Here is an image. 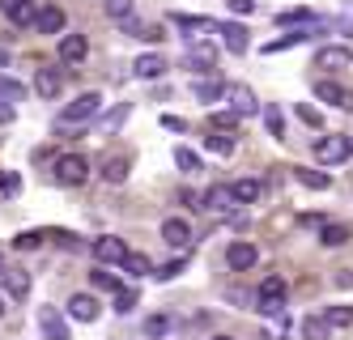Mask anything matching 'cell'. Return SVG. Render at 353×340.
Wrapping results in <instances>:
<instances>
[{"label": "cell", "instance_id": "obj_1", "mask_svg": "<svg viewBox=\"0 0 353 340\" xmlns=\"http://www.w3.org/2000/svg\"><path fill=\"white\" fill-rule=\"evenodd\" d=\"M327 30V21H307V26H294V30H285L281 39H272V43H264V51L268 56H276V51H285V47H298V43H311V39H319Z\"/></svg>", "mask_w": 353, "mask_h": 340}, {"label": "cell", "instance_id": "obj_2", "mask_svg": "<svg viewBox=\"0 0 353 340\" xmlns=\"http://www.w3.org/2000/svg\"><path fill=\"white\" fill-rule=\"evenodd\" d=\"M98 107H103V94H77L68 102V107L60 111V123H85L98 115Z\"/></svg>", "mask_w": 353, "mask_h": 340}, {"label": "cell", "instance_id": "obj_3", "mask_svg": "<svg viewBox=\"0 0 353 340\" xmlns=\"http://www.w3.org/2000/svg\"><path fill=\"white\" fill-rule=\"evenodd\" d=\"M56 179L64 183V188H81V183L90 179V162L81 158V153H64V158L56 162Z\"/></svg>", "mask_w": 353, "mask_h": 340}, {"label": "cell", "instance_id": "obj_4", "mask_svg": "<svg viewBox=\"0 0 353 340\" xmlns=\"http://www.w3.org/2000/svg\"><path fill=\"white\" fill-rule=\"evenodd\" d=\"M349 153H353V137H319V141H315V158L327 162V166L345 162Z\"/></svg>", "mask_w": 353, "mask_h": 340}, {"label": "cell", "instance_id": "obj_5", "mask_svg": "<svg viewBox=\"0 0 353 340\" xmlns=\"http://www.w3.org/2000/svg\"><path fill=\"white\" fill-rule=\"evenodd\" d=\"M281 298H285V281L281 277H268L260 285V294H256V302H260L256 310H264V315H281V306H285Z\"/></svg>", "mask_w": 353, "mask_h": 340}, {"label": "cell", "instance_id": "obj_6", "mask_svg": "<svg viewBox=\"0 0 353 340\" xmlns=\"http://www.w3.org/2000/svg\"><path fill=\"white\" fill-rule=\"evenodd\" d=\"M0 13H5L13 26H39V9H34V0H0Z\"/></svg>", "mask_w": 353, "mask_h": 340}, {"label": "cell", "instance_id": "obj_7", "mask_svg": "<svg viewBox=\"0 0 353 340\" xmlns=\"http://www.w3.org/2000/svg\"><path fill=\"white\" fill-rule=\"evenodd\" d=\"M128 255H132L128 243L115 239V234H107V239H98V243H94V259H103V264H123Z\"/></svg>", "mask_w": 353, "mask_h": 340}, {"label": "cell", "instance_id": "obj_8", "mask_svg": "<svg viewBox=\"0 0 353 340\" xmlns=\"http://www.w3.org/2000/svg\"><path fill=\"white\" fill-rule=\"evenodd\" d=\"M39 328H43V340H72V332H68V323L60 319L56 306H43V310H39Z\"/></svg>", "mask_w": 353, "mask_h": 340}, {"label": "cell", "instance_id": "obj_9", "mask_svg": "<svg viewBox=\"0 0 353 340\" xmlns=\"http://www.w3.org/2000/svg\"><path fill=\"white\" fill-rule=\"evenodd\" d=\"M315 98L327 102V107L353 111V90H345V86H336V81H319V86H315Z\"/></svg>", "mask_w": 353, "mask_h": 340}, {"label": "cell", "instance_id": "obj_10", "mask_svg": "<svg viewBox=\"0 0 353 340\" xmlns=\"http://www.w3.org/2000/svg\"><path fill=\"white\" fill-rule=\"evenodd\" d=\"M217 34H221V43H225V51H230V56H243V51L251 47L247 26H239V21H221V26H217Z\"/></svg>", "mask_w": 353, "mask_h": 340}, {"label": "cell", "instance_id": "obj_11", "mask_svg": "<svg viewBox=\"0 0 353 340\" xmlns=\"http://www.w3.org/2000/svg\"><path fill=\"white\" fill-rule=\"evenodd\" d=\"M225 98H230V111H234L239 119L260 111V102H256V94H251V86H230V90H225Z\"/></svg>", "mask_w": 353, "mask_h": 340}, {"label": "cell", "instance_id": "obj_12", "mask_svg": "<svg viewBox=\"0 0 353 340\" xmlns=\"http://www.w3.org/2000/svg\"><path fill=\"white\" fill-rule=\"evenodd\" d=\"M64 26H68V13L60 5H43L39 9V34H60L64 39Z\"/></svg>", "mask_w": 353, "mask_h": 340}, {"label": "cell", "instance_id": "obj_13", "mask_svg": "<svg viewBox=\"0 0 353 340\" xmlns=\"http://www.w3.org/2000/svg\"><path fill=\"white\" fill-rule=\"evenodd\" d=\"M230 204H239L230 183H213V188L205 192V208H209V213H230Z\"/></svg>", "mask_w": 353, "mask_h": 340}, {"label": "cell", "instance_id": "obj_14", "mask_svg": "<svg viewBox=\"0 0 353 340\" xmlns=\"http://www.w3.org/2000/svg\"><path fill=\"white\" fill-rule=\"evenodd\" d=\"M256 259H260V251L251 247V243H230V251H225V264H230L234 272H247V268H256Z\"/></svg>", "mask_w": 353, "mask_h": 340}, {"label": "cell", "instance_id": "obj_15", "mask_svg": "<svg viewBox=\"0 0 353 340\" xmlns=\"http://www.w3.org/2000/svg\"><path fill=\"white\" fill-rule=\"evenodd\" d=\"M85 56H90V39L85 34H64L60 39V60L64 64H81Z\"/></svg>", "mask_w": 353, "mask_h": 340}, {"label": "cell", "instance_id": "obj_16", "mask_svg": "<svg viewBox=\"0 0 353 340\" xmlns=\"http://www.w3.org/2000/svg\"><path fill=\"white\" fill-rule=\"evenodd\" d=\"M68 315L77 319V323H94V319H98V298H90V294H72V298H68Z\"/></svg>", "mask_w": 353, "mask_h": 340}, {"label": "cell", "instance_id": "obj_17", "mask_svg": "<svg viewBox=\"0 0 353 340\" xmlns=\"http://www.w3.org/2000/svg\"><path fill=\"white\" fill-rule=\"evenodd\" d=\"M162 243H170V247H188V243H192V226L179 221V217L162 221Z\"/></svg>", "mask_w": 353, "mask_h": 340}, {"label": "cell", "instance_id": "obj_18", "mask_svg": "<svg viewBox=\"0 0 353 340\" xmlns=\"http://www.w3.org/2000/svg\"><path fill=\"white\" fill-rule=\"evenodd\" d=\"M225 81H217V77H205V81H192V94H196V102H217V98H225Z\"/></svg>", "mask_w": 353, "mask_h": 340}, {"label": "cell", "instance_id": "obj_19", "mask_svg": "<svg viewBox=\"0 0 353 340\" xmlns=\"http://www.w3.org/2000/svg\"><path fill=\"white\" fill-rule=\"evenodd\" d=\"M315 64L319 68H349L353 64V51L349 47H323L319 56H315Z\"/></svg>", "mask_w": 353, "mask_h": 340}, {"label": "cell", "instance_id": "obj_20", "mask_svg": "<svg viewBox=\"0 0 353 340\" xmlns=\"http://www.w3.org/2000/svg\"><path fill=\"white\" fill-rule=\"evenodd\" d=\"M294 179L302 183V188H311V192H327L332 188V174H323V170H311V166H298Z\"/></svg>", "mask_w": 353, "mask_h": 340}, {"label": "cell", "instance_id": "obj_21", "mask_svg": "<svg viewBox=\"0 0 353 340\" xmlns=\"http://www.w3.org/2000/svg\"><path fill=\"white\" fill-rule=\"evenodd\" d=\"M60 86H64L60 68H39V77H34V90H39L43 98H56V94H60Z\"/></svg>", "mask_w": 353, "mask_h": 340}, {"label": "cell", "instance_id": "obj_22", "mask_svg": "<svg viewBox=\"0 0 353 340\" xmlns=\"http://www.w3.org/2000/svg\"><path fill=\"white\" fill-rule=\"evenodd\" d=\"M132 72H137V77H145V81H154V77H162V72H166V60L158 56V51H149V56H141V60L132 64Z\"/></svg>", "mask_w": 353, "mask_h": 340}, {"label": "cell", "instance_id": "obj_23", "mask_svg": "<svg viewBox=\"0 0 353 340\" xmlns=\"http://www.w3.org/2000/svg\"><path fill=\"white\" fill-rule=\"evenodd\" d=\"M230 188H234V200L239 204H256L264 196V183L260 179H239V183H230Z\"/></svg>", "mask_w": 353, "mask_h": 340}, {"label": "cell", "instance_id": "obj_24", "mask_svg": "<svg viewBox=\"0 0 353 340\" xmlns=\"http://www.w3.org/2000/svg\"><path fill=\"white\" fill-rule=\"evenodd\" d=\"M319 243H323V247H345V243H349V226L327 221V226L319 230Z\"/></svg>", "mask_w": 353, "mask_h": 340}, {"label": "cell", "instance_id": "obj_25", "mask_svg": "<svg viewBox=\"0 0 353 340\" xmlns=\"http://www.w3.org/2000/svg\"><path fill=\"white\" fill-rule=\"evenodd\" d=\"M302 336H307V340H327V336H332V323H327L323 315H307V319H302Z\"/></svg>", "mask_w": 353, "mask_h": 340}, {"label": "cell", "instance_id": "obj_26", "mask_svg": "<svg viewBox=\"0 0 353 340\" xmlns=\"http://www.w3.org/2000/svg\"><path fill=\"white\" fill-rule=\"evenodd\" d=\"M5 285H9V298L26 302V294H30V277L26 272H5Z\"/></svg>", "mask_w": 353, "mask_h": 340}, {"label": "cell", "instance_id": "obj_27", "mask_svg": "<svg viewBox=\"0 0 353 340\" xmlns=\"http://www.w3.org/2000/svg\"><path fill=\"white\" fill-rule=\"evenodd\" d=\"M174 26H179V30H188V34L217 30V21H209V17H188V13H179V17H174Z\"/></svg>", "mask_w": 353, "mask_h": 340}, {"label": "cell", "instance_id": "obj_28", "mask_svg": "<svg viewBox=\"0 0 353 340\" xmlns=\"http://www.w3.org/2000/svg\"><path fill=\"white\" fill-rule=\"evenodd\" d=\"M123 272H128V277H154V264H149L141 251H132L128 259H123Z\"/></svg>", "mask_w": 353, "mask_h": 340}, {"label": "cell", "instance_id": "obj_29", "mask_svg": "<svg viewBox=\"0 0 353 340\" xmlns=\"http://www.w3.org/2000/svg\"><path fill=\"white\" fill-rule=\"evenodd\" d=\"M174 166H179L183 174H196V170H205V162H200V158H196L192 149H183V145L174 149Z\"/></svg>", "mask_w": 353, "mask_h": 340}, {"label": "cell", "instance_id": "obj_30", "mask_svg": "<svg viewBox=\"0 0 353 340\" xmlns=\"http://www.w3.org/2000/svg\"><path fill=\"white\" fill-rule=\"evenodd\" d=\"M103 179L107 183H123L128 179V158H107L103 162Z\"/></svg>", "mask_w": 353, "mask_h": 340}, {"label": "cell", "instance_id": "obj_31", "mask_svg": "<svg viewBox=\"0 0 353 340\" xmlns=\"http://www.w3.org/2000/svg\"><path fill=\"white\" fill-rule=\"evenodd\" d=\"M0 98H5V102H21V98H26V86L0 72Z\"/></svg>", "mask_w": 353, "mask_h": 340}, {"label": "cell", "instance_id": "obj_32", "mask_svg": "<svg viewBox=\"0 0 353 340\" xmlns=\"http://www.w3.org/2000/svg\"><path fill=\"white\" fill-rule=\"evenodd\" d=\"M90 285H94V290H107V294H119V277L115 272H103V268L90 272Z\"/></svg>", "mask_w": 353, "mask_h": 340}, {"label": "cell", "instance_id": "obj_33", "mask_svg": "<svg viewBox=\"0 0 353 340\" xmlns=\"http://www.w3.org/2000/svg\"><path fill=\"white\" fill-rule=\"evenodd\" d=\"M323 319L332 323V328H353V306H327Z\"/></svg>", "mask_w": 353, "mask_h": 340}, {"label": "cell", "instance_id": "obj_34", "mask_svg": "<svg viewBox=\"0 0 353 340\" xmlns=\"http://www.w3.org/2000/svg\"><path fill=\"white\" fill-rule=\"evenodd\" d=\"M188 60L200 64V72H209V68H213V47H209V43H196V47L188 51Z\"/></svg>", "mask_w": 353, "mask_h": 340}, {"label": "cell", "instance_id": "obj_35", "mask_svg": "<svg viewBox=\"0 0 353 340\" xmlns=\"http://www.w3.org/2000/svg\"><path fill=\"white\" fill-rule=\"evenodd\" d=\"M205 145H209L213 153H221V158H230V153H234V137H225V132H213V137H205Z\"/></svg>", "mask_w": 353, "mask_h": 340}, {"label": "cell", "instance_id": "obj_36", "mask_svg": "<svg viewBox=\"0 0 353 340\" xmlns=\"http://www.w3.org/2000/svg\"><path fill=\"white\" fill-rule=\"evenodd\" d=\"M264 123H268V132H272L276 141H281V137H285V123H281V111H276V107H272V102H268V107H264Z\"/></svg>", "mask_w": 353, "mask_h": 340}, {"label": "cell", "instance_id": "obj_37", "mask_svg": "<svg viewBox=\"0 0 353 340\" xmlns=\"http://www.w3.org/2000/svg\"><path fill=\"white\" fill-rule=\"evenodd\" d=\"M128 111H132V107H128V102H119V107H115V111H111V115L103 119V132H119V123H123V119H128Z\"/></svg>", "mask_w": 353, "mask_h": 340}, {"label": "cell", "instance_id": "obj_38", "mask_svg": "<svg viewBox=\"0 0 353 340\" xmlns=\"http://www.w3.org/2000/svg\"><path fill=\"white\" fill-rule=\"evenodd\" d=\"M137 302H141V294H137V290H119V294H115V310H119V315L137 310Z\"/></svg>", "mask_w": 353, "mask_h": 340}, {"label": "cell", "instance_id": "obj_39", "mask_svg": "<svg viewBox=\"0 0 353 340\" xmlns=\"http://www.w3.org/2000/svg\"><path fill=\"white\" fill-rule=\"evenodd\" d=\"M39 243H43V234H39V230H21L17 239H13V247H17V251H34Z\"/></svg>", "mask_w": 353, "mask_h": 340}, {"label": "cell", "instance_id": "obj_40", "mask_svg": "<svg viewBox=\"0 0 353 340\" xmlns=\"http://www.w3.org/2000/svg\"><path fill=\"white\" fill-rule=\"evenodd\" d=\"M234 123H239L234 111H213V132H234Z\"/></svg>", "mask_w": 353, "mask_h": 340}, {"label": "cell", "instance_id": "obj_41", "mask_svg": "<svg viewBox=\"0 0 353 340\" xmlns=\"http://www.w3.org/2000/svg\"><path fill=\"white\" fill-rule=\"evenodd\" d=\"M107 13H111L115 21H128V17H137V13H132V0H111V5H107Z\"/></svg>", "mask_w": 353, "mask_h": 340}, {"label": "cell", "instance_id": "obj_42", "mask_svg": "<svg viewBox=\"0 0 353 340\" xmlns=\"http://www.w3.org/2000/svg\"><path fill=\"white\" fill-rule=\"evenodd\" d=\"M179 272H183V259H170V264L154 268V277H158V281H174V277H179Z\"/></svg>", "mask_w": 353, "mask_h": 340}, {"label": "cell", "instance_id": "obj_43", "mask_svg": "<svg viewBox=\"0 0 353 340\" xmlns=\"http://www.w3.org/2000/svg\"><path fill=\"white\" fill-rule=\"evenodd\" d=\"M52 239H56V243H60L64 251H77V247H81V239H77V234H72V230H56Z\"/></svg>", "mask_w": 353, "mask_h": 340}, {"label": "cell", "instance_id": "obj_44", "mask_svg": "<svg viewBox=\"0 0 353 340\" xmlns=\"http://www.w3.org/2000/svg\"><path fill=\"white\" fill-rule=\"evenodd\" d=\"M145 332H149V336H166V332H170V319H166V315L145 319Z\"/></svg>", "mask_w": 353, "mask_h": 340}, {"label": "cell", "instance_id": "obj_45", "mask_svg": "<svg viewBox=\"0 0 353 340\" xmlns=\"http://www.w3.org/2000/svg\"><path fill=\"white\" fill-rule=\"evenodd\" d=\"M17 188H21V179H17L13 170H5V174H0V192H5V196H17Z\"/></svg>", "mask_w": 353, "mask_h": 340}, {"label": "cell", "instance_id": "obj_46", "mask_svg": "<svg viewBox=\"0 0 353 340\" xmlns=\"http://www.w3.org/2000/svg\"><path fill=\"white\" fill-rule=\"evenodd\" d=\"M225 9L239 13V17H247V13H256V0H225Z\"/></svg>", "mask_w": 353, "mask_h": 340}, {"label": "cell", "instance_id": "obj_47", "mask_svg": "<svg viewBox=\"0 0 353 340\" xmlns=\"http://www.w3.org/2000/svg\"><path fill=\"white\" fill-rule=\"evenodd\" d=\"M298 119H302V123H311V128H323V115H319L315 107H298Z\"/></svg>", "mask_w": 353, "mask_h": 340}, {"label": "cell", "instance_id": "obj_48", "mask_svg": "<svg viewBox=\"0 0 353 340\" xmlns=\"http://www.w3.org/2000/svg\"><path fill=\"white\" fill-rule=\"evenodd\" d=\"M141 39H145V43H162V39H166V30H162V26H145Z\"/></svg>", "mask_w": 353, "mask_h": 340}, {"label": "cell", "instance_id": "obj_49", "mask_svg": "<svg viewBox=\"0 0 353 340\" xmlns=\"http://www.w3.org/2000/svg\"><path fill=\"white\" fill-rule=\"evenodd\" d=\"M162 128H166V132H183V128H188V123H183L179 115H162Z\"/></svg>", "mask_w": 353, "mask_h": 340}, {"label": "cell", "instance_id": "obj_50", "mask_svg": "<svg viewBox=\"0 0 353 340\" xmlns=\"http://www.w3.org/2000/svg\"><path fill=\"white\" fill-rule=\"evenodd\" d=\"M332 26H336V30H345V34H353V9H349V13H345V17H336V21H332Z\"/></svg>", "mask_w": 353, "mask_h": 340}, {"label": "cell", "instance_id": "obj_51", "mask_svg": "<svg viewBox=\"0 0 353 340\" xmlns=\"http://www.w3.org/2000/svg\"><path fill=\"white\" fill-rule=\"evenodd\" d=\"M336 285H345V290H353V272H349V268H341V277H336Z\"/></svg>", "mask_w": 353, "mask_h": 340}, {"label": "cell", "instance_id": "obj_52", "mask_svg": "<svg viewBox=\"0 0 353 340\" xmlns=\"http://www.w3.org/2000/svg\"><path fill=\"white\" fill-rule=\"evenodd\" d=\"M0 123H13V107H9V102H0Z\"/></svg>", "mask_w": 353, "mask_h": 340}, {"label": "cell", "instance_id": "obj_53", "mask_svg": "<svg viewBox=\"0 0 353 340\" xmlns=\"http://www.w3.org/2000/svg\"><path fill=\"white\" fill-rule=\"evenodd\" d=\"M0 315H5V298H0Z\"/></svg>", "mask_w": 353, "mask_h": 340}, {"label": "cell", "instance_id": "obj_54", "mask_svg": "<svg viewBox=\"0 0 353 340\" xmlns=\"http://www.w3.org/2000/svg\"><path fill=\"white\" fill-rule=\"evenodd\" d=\"M0 277H5V259H0Z\"/></svg>", "mask_w": 353, "mask_h": 340}, {"label": "cell", "instance_id": "obj_55", "mask_svg": "<svg viewBox=\"0 0 353 340\" xmlns=\"http://www.w3.org/2000/svg\"><path fill=\"white\" fill-rule=\"evenodd\" d=\"M213 340H230V336H213Z\"/></svg>", "mask_w": 353, "mask_h": 340}]
</instances>
